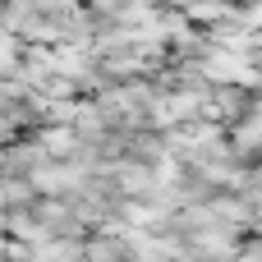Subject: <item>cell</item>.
Here are the masks:
<instances>
[{
  "label": "cell",
  "instance_id": "6da1fadb",
  "mask_svg": "<svg viewBox=\"0 0 262 262\" xmlns=\"http://www.w3.org/2000/svg\"><path fill=\"white\" fill-rule=\"evenodd\" d=\"M37 147H41V157H51V161H69V157L83 147V138H78L74 124H51V129H41Z\"/></svg>",
  "mask_w": 262,
  "mask_h": 262
},
{
  "label": "cell",
  "instance_id": "7a4b0ae2",
  "mask_svg": "<svg viewBox=\"0 0 262 262\" xmlns=\"http://www.w3.org/2000/svg\"><path fill=\"white\" fill-rule=\"evenodd\" d=\"M230 262H262V244H253V249H244V253H235Z\"/></svg>",
  "mask_w": 262,
  "mask_h": 262
},
{
  "label": "cell",
  "instance_id": "3957f363",
  "mask_svg": "<svg viewBox=\"0 0 262 262\" xmlns=\"http://www.w3.org/2000/svg\"><path fill=\"white\" fill-rule=\"evenodd\" d=\"M170 5H184V0H170Z\"/></svg>",
  "mask_w": 262,
  "mask_h": 262
}]
</instances>
